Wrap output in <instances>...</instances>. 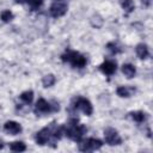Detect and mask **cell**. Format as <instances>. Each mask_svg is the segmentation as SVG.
<instances>
[{
  "label": "cell",
  "instance_id": "cell-5",
  "mask_svg": "<svg viewBox=\"0 0 153 153\" xmlns=\"http://www.w3.org/2000/svg\"><path fill=\"white\" fill-rule=\"evenodd\" d=\"M59 104H54L51 105L50 103H48L45 99L41 98L37 100L36 105H35V112L36 114H49L51 111H59Z\"/></svg>",
  "mask_w": 153,
  "mask_h": 153
},
{
  "label": "cell",
  "instance_id": "cell-4",
  "mask_svg": "<svg viewBox=\"0 0 153 153\" xmlns=\"http://www.w3.org/2000/svg\"><path fill=\"white\" fill-rule=\"evenodd\" d=\"M103 146V142L99 139H94V137H90L86 140H81L79 142V149L81 152H91V151H96L99 149Z\"/></svg>",
  "mask_w": 153,
  "mask_h": 153
},
{
  "label": "cell",
  "instance_id": "cell-22",
  "mask_svg": "<svg viewBox=\"0 0 153 153\" xmlns=\"http://www.w3.org/2000/svg\"><path fill=\"white\" fill-rule=\"evenodd\" d=\"M25 2H27L32 8H37L43 4V0H25Z\"/></svg>",
  "mask_w": 153,
  "mask_h": 153
},
{
  "label": "cell",
  "instance_id": "cell-12",
  "mask_svg": "<svg viewBox=\"0 0 153 153\" xmlns=\"http://www.w3.org/2000/svg\"><path fill=\"white\" fill-rule=\"evenodd\" d=\"M122 73H123L128 79H130V78H134V75H135V73H136V69H135V67H134L133 65H130V63H124V65L122 66Z\"/></svg>",
  "mask_w": 153,
  "mask_h": 153
},
{
  "label": "cell",
  "instance_id": "cell-19",
  "mask_svg": "<svg viewBox=\"0 0 153 153\" xmlns=\"http://www.w3.org/2000/svg\"><path fill=\"white\" fill-rule=\"evenodd\" d=\"M13 13L10 11V10H5V11H2L1 13H0V18H1V20L2 22H5V23H8V22H11L12 19H13Z\"/></svg>",
  "mask_w": 153,
  "mask_h": 153
},
{
  "label": "cell",
  "instance_id": "cell-2",
  "mask_svg": "<svg viewBox=\"0 0 153 153\" xmlns=\"http://www.w3.org/2000/svg\"><path fill=\"white\" fill-rule=\"evenodd\" d=\"M61 60L63 62H68L71 63L73 67L75 68H82L86 66V57L82 56L80 53L78 51H73V50H68L66 51L65 54H62L61 56Z\"/></svg>",
  "mask_w": 153,
  "mask_h": 153
},
{
  "label": "cell",
  "instance_id": "cell-24",
  "mask_svg": "<svg viewBox=\"0 0 153 153\" xmlns=\"http://www.w3.org/2000/svg\"><path fill=\"white\" fill-rule=\"evenodd\" d=\"M17 4H23V2H25V0H14Z\"/></svg>",
  "mask_w": 153,
  "mask_h": 153
},
{
  "label": "cell",
  "instance_id": "cell-8",
  "mask_svg": "<svg viewBox=\"0 0 153 153\" xmlns=\"http://www.w3.org/2000/svg\"><path fill=\"white\" fill-rule=\"evenodd\" d=\"M49 12H50L51 17H54V18L62 17V16L66 14V12H67V5L63 4V2H54V4L50 6Z\"/></svg>",
  "mask_w": 153,
  "mask_h": 153
},
{
  "label": "cell",
  "instance_id": "cell-25",
  "mask_svg": "<svg viewBox=\"0 0 153 153\" xmlns=\"http://www.w3.org/2000/svg\"><path fill=\"white\" fill-rule=\"evenodd\" d=\"M4 148V143H2V141L0 140V149H2Z\"/></svg>",
  "mask_w": 153,
  "mask_h": 153
},
{
  "label": "cell",
  "instance_id": "cell-13",
  "mask_svg": "<svg viewBox=\"0 0 153 153\" xmlns=\"http://www.w3.org/2000/svg\"><path fill=\"white\" fill-rule=\"evenodd\" d=\"M117 94L120 97H123V98H128L131 96L133 92H135V90L133 87H127V86H120L117 90H116Z\"/></svg>",
  "mask_w": 153,
  "mask_h": 153
},
{
  "label": "cell",
  "instance_id": "cell-17",
  "mask_svg": "<svg viewBox=\"0 0 153 153\" xmlns=\"http://www.w3.org/2000/svg\"><path fill=\"white\" fill-rule=\"evenodd\" d=\"M121 5H122L123 10H124L127 13L133 12L134 8H135V5H134V1H133V0H122Z\"/></svg>",
  "mask_w": 153,
  "mask_h": 153
},
{
  "label": "cell",
  "instance_id": "cell-11",
  "mask_svg": "<svg viewBox=\"0 0 153 153\" xmlns=\"http://www.w3.org/2000/svg\"><path fill=\"white\" fill-rule=\"evenodd\" d=\"M135 50H136V55H137L140 59H142V60L147 59V57H148V55H149L148 47H147L146 44H143V43L137 44V45H136V48H135Z\"/></svg>",
  "mask_w": 153,
  "mask_h": 153
},
{
  "label": "cell",
  "instance_id": "cell-23",
  "mask_svg": "<svg viewBox=\"0 0 153 153\" xmlns=\"http://www.w3.org/2000/svg\"><path fill=\"white\" fill-rule=\"evenodd\" d=\"M141 4H142L143 6H146V7H148V6H151L152 0H141Z\"/></svg>",
  "mask_w": 153,
  "mask_h": 153
},
{
  "label": "cell",
  "instance_id": "cell-21",
  "mask_svg": "<svg viewBox=\"0 0 153 153\" xmlns=\"http://www.w3.org/2000/svg\"><path fill=\"white\" fill-rule=\"evenodd\" d=\"M91 24H92V26H94V27H100L102 24H103V19H102L98 14H94V16L91 18Z\"/></svg>",
  "mask_w": 153,
  "mask_h": 153
},
{
  "label": "cell",
  "instance_id": "cell-20",
  "mask_svg": "<svg viewBox=\"0 0 153 153\" xmlns=\"http://www.w3.org/2000/svg\"><path fill=\"white\" fill-rule=\"evenodd\" d=\"M106 48H108V50L111 53V54H118V53H121V49L118 48V45L115 43V42H110V43H108L106 44Z\"/></svg>",
  "mask_w": 153,
  "mask_h": 153
},
{
  "label": "cell",
  "instance_id": "cell-10",
  "mask_svg": "<svg viewBox=\"0 0 153 153\" xmlns=\"http://www.w3.org/2000/svg\"><path fill=\"white\" fill-rule=\"evenodd\" d=\"M99 69H100L105 75H112V74L116 72L117 66H116V62L110 61V60H106V61H104V62L99 66Z\"/></svg>",
  "mask_w": 153,
  "mask_h": 153
},
{
  "label": "cell",
  "instance_id": "cell-18",
  "mask_svg": "<svg viewBox=\"0 0 153 153\" xmlns=\"http://www.w3.org/2000/svg\"><path fill=\"white\" fill-rule=\"evenodd\" d=\"M20 99L25 103V104H31L32 99H33V92L32 91H25L20 94Z\"/></svg>",
  "mask_w": 153,
  "mask_h": 153
},
{
  "label": "cell",
  "instance_id": "cell-3",
  "mask_svg": "<svg viewBox=\"0 0 153 153\" xmlns=\"http://www.w3.org/2000/svg\"><path fill=\"white\" fill-rule=\"evenodd\" d=\"M72 105H73V109H75V110L76 109H80L87 116H91L92 112H93V108H92L91 102L88 99L84 98V97H76V98H74Z\"/></svg>",
  "mask_w": 153,
  "mask_h": 153
},
{
  "label": "cell",
  "instance_id": "cell-14",
  "mask_svg": "<svg viewBox=\"0 0 153 153\" xmlns=\"http://www.w3.org/2000/svg\"><path fill=\"white\" fill-rule=\"evenodd\" d=\"M129 115H130V117H131L135 122H137V123H142V122H145V121L147 120V114L143 112V111H133V112H130Z\"/></svg>",
  "mask_w": 153,
  "mask_h": 153
},
{
  "label": "cell",
  "instance_id": "cell-16",
  "mask_svg": "<svg viewBox=\"0 0 153 153\" xmlns=\"http://www.w3.org/2000/svg\"><path fill=\"white\" fill-rule=\"evenodd\" d=\"M42 84H43L44 87H50V86H53V85L55 84V76H54L53 74H47V75H44L43 79H42Z\"/></svg>",
  "mask_w": 153,
  "mask_h": 153
},
{
  "label": "cell",
  "instance_id": "cell-9",
  "mask_svg": "<svg viewBox=\"0 0 153 153\" xmlns=\"http://www.w3.org/2000/svg\"><path fill=\"white\" fill-rule=\"evenodd\" d=\"M4 130L7 133V134H11V135H17L22 131V126L14 121H7L5 124H4Z\"/></svg>",
  "mask_w": 153,
  "mask_h": 153
},
{
  "label": "cell",
  "instance_id": "cell-15",
  "mask_svg": "<svg viewBox=\"0 0 153 153\" xmlns=\"http://www.w3.org/2000/svg\"><path fill=\"white\" fill-rule=\"evenodd\" d=\"M10 149L13 151V152H24L26 149V146L22 141H14V142H11Z\"/></svg>",
  "mask_w": 153,
  "mask_h": 153
},
{
  "label": "cell",
  "instance_id": "cell-7",
  "mask_svg": "<svg viewBox=\"0 0 153 153\" xmlns=\"http://www.w3.org/2000/svg\"><path fill=\"white\" fill-rule=\"evenodd\" d=\"M104 137H105V142L110 146H115V145H121L122 143V139L120 137L117 130H115L114 128H106L104 129Z\"/></svg>",
  "mask_w": 153,
  "mask_h": 153
},
{
  "label": "cell",
  "instance_id": "cell-1",
  "mask_svg": "<svg viewBox=\"0 0 153 153\" xmlns=\"http://www.w3.org/2000/svg\"><path fill=\"white\" fill-rule=\"evenodd\" d=\"M86 127L82 124H78V120L76 118H72L67 126H63V133L65 135H67L71 140L75 141V142H80L86 133Z\"/></svg>",
  "mask_w": 153,
  "mask_h": 153
},
{
  "label": "cell",
  "instance_id": "cell-6",
  "mask_svg": "<svg viewBox=\"0 0 153 153\" xmlns=\"http://www.w3.org/2000/svg\"><path fill=\"white\" fill-rule=\"evenodd\" d=\"M35 140H36V142L38 143V145H45V143H48L50 140H53V142H55L56 140L53 137V130H51V124L49 126V127H47V128H43V129H41L37 134H36V136H35Z\"/></svg>",
  "mask_w": 153,
  "mask_h": 153
}]
</instances>
